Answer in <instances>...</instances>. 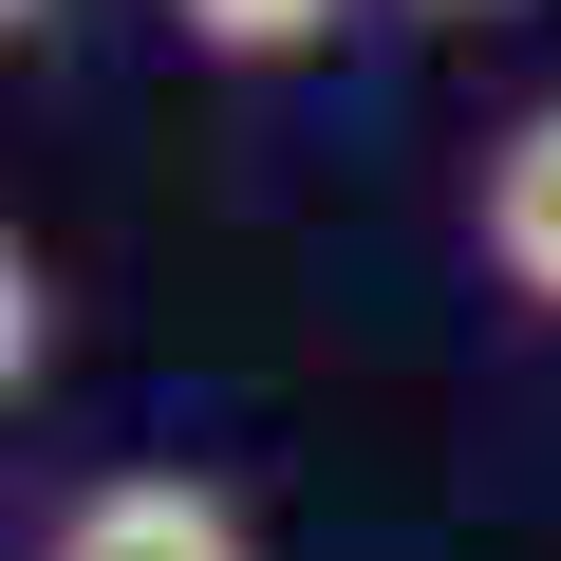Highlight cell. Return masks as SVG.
Segmentation results:
<instances>
[{
	"instance_id": "obj_1",
	"label": "cell",
	"mask_w": 561,
	"mask_h": 561,
	"mask_svg": "<svg viewBox=\"0 0 561 561\" xmlns=\"http://www.w3.org/2000/svg\"><path fill=\"white\" fill-rule=\"evenodd\" d=\"M38 561H262V524H243L206 468H94V486L38 524Z\"/></svg>"
},
{
	"instance_id": "obj_3",
	"label": "cell",
	"mask_w": 561,
	"mask_h": 561,
	"mask_svg": "<svg viewBox=\"0 0 561 561\" xmlns=\"http://www.w3.org/2000/svg\"><path fill=\"white\" fill-rule=\"evenodd\" d=\"M150 20H169V57H206V76H300L356 0H150Z\"/></svg>"
},
{
	"instance_id": "obj_2",
	"label": "cell",
	"mask_w": 561,
	"mask_h": 561,
	"mask_svg": "<svg viewBox=\"0 0 561 561\" xmlns=\"http://www.w3.org/2000/svg\"><path fill=\"white\" fill-rule=\"evenodd\" d=\"M468 243H486V280L524 319H561V94H524L505 131H486V169H468Z\"/></svg>"
},
{
	"instance_id": "obj_5",
	"label": "cell",
	"mask_w": 561,
	"mask_h": 561,
	"mask_svg": "<svg viewBox=\"0 0 561 561\" xmlns=\"http://www.w3.org/2000/svg\"><path fill=\"white\" fill-rule=\"evenodd\" d=\"M0 20H20V38H57V20H76V0H0Z\"/></svg>"
},
{
	"instance_id": "obj_4",
	"label": "cell",
	"mask_w": 561,
	"mask_h": 561,
	"mask_svg": "<svg viewBox=\"0 0 561 561\" xmlns=\"http://www.w3.org/2000/svg\"><path fill=\"white\" fill-rule=\"evenodd\" d=\"M393 20H431V38H505V20H542V0H393Z\"/></svg>"
}]
</instances>
